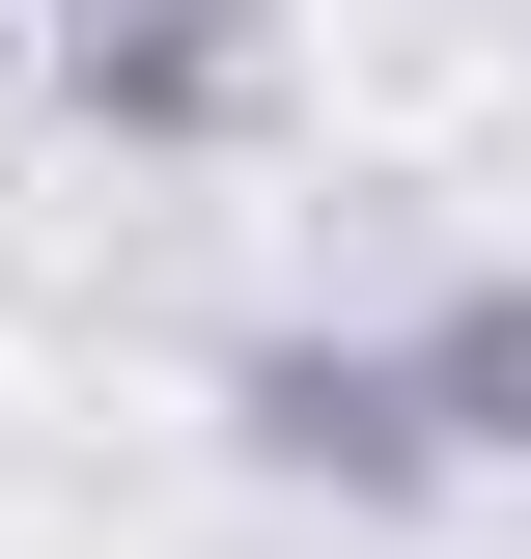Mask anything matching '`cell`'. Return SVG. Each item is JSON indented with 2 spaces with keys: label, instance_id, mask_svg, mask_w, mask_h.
Returning a JSON list of instances; mask_svg holds the SVG:
<instances>
[{
  "label": "cell",
  "instance_id": "obj_1",
  "mask_svg": "<svg viewBox=\"0 0 531 559\" xmlns=\"http://www.w3.org/2000/svg\"><path fill=\"white\" fill-rule=\"evenodd\" d=\"M28 84H57V140H113V168L280 140V28L252 0H28Z\"/></svg>",
  "mask_w": 531,
  "mask_h": 559
},
{
  "label": "cell",
  "instance_id": "obj_4",
  "mask_svg": "<svg viewBox=\"0 0 531 559\" xmlns=\"http://www.w3.org/2000/svg\"><path fill=\"white\" fill-rule=\"evenodd\" d=\"M0 57H28V0H0Z\"/></svg>",
  "mask_w": 531,
  "mask_h": 559
},
{
  "label": "cell",
  "instance_id": "obj_2",
  "mask_svg": "<svg viewBox=\"0 0 531 559\" xmlns=\"http://www.w3.org/2000/svg\"><path fill=\"white\" fill-rule=\"evenodd\" d=\"M224 448H252L280 503H448L475 448H448V392H420V336H224Z\"/></svg>",
  "mask_w": 531,
  "mask_h": 559
},
{
  "label": "cell",
  "instance_id": "obj_3",
  "mask_svg": "<svg viewBox=\"0 0 531 559\" xmlns=\"http://www.w3.org/2000/svg\"><path fill=\"white\" fill-rule=\"evenodd\" d=\"M392 336H420V392H448L475 476H531V280H448V308H392Z\"/></svg>",
  "mask_w": 531,
  "mask_h": 559
}]
</instances>
